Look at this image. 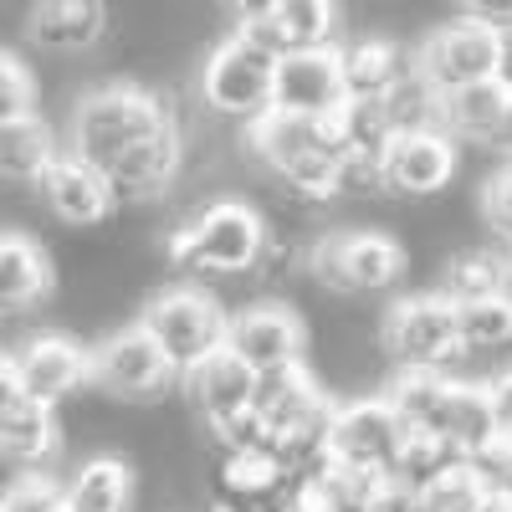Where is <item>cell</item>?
I'll return each mask as SVG.
<instances>
[{
    "instance_id": "obj_26",
    "label": "cell",
    "mask_w": 512,
    "mask_h": 512,
    "mask_svg": "<svg viewBox=\"0 0 512 512\" xmlns=\"http://www.w3.org/2000/svg\"><path fill=\"white\" fill-rule=\"evenodd\" d=\"M67 512H128L134 507V466L118 456H93L62 487Z\"/></svg>"
},
{
    "instance_id": "obj_39",
    "label": "cell",
    "mask_w": 512,
    "mask_h": 512,
    "mask_svg": "<svg viewBox=\"0 0 512 512\" xmlns=\"http://www.w3.org/2000/svg\"><path fill=\"white\" fill-rule=\"evenodd\" d=\"M492 82L502 93H512V31L492 36Z\"/></svg>"
},
{
    "instance_id": "obj_34",
    "label": "cell",
    "mask_w": 512,
    "mask_h": 512,
    "mask_svg": "<svg viewBox=\"0 0 512 512\" xmlns=\"http://www.w3.org/2000/svg\"><path fill=\"white\" fill-rule=\"evenodd\" d=\"M31 103H36V77L26 72V62H21V57L0 52V123L36 113Z\"/></svg>"
},
{
    "instance_id": "obj_41",
    "label": "cell",
    "mask_w": 512,
    "mask_h": 512,
    "mask_svg": "<svg viewBox=\"0 0 512 512\" xmlns=\"http://www.w3.org/2000/svg\"><path fill=\"white\" fill-rule=\"evenodd\" d=\"M502 139L512 144V93H507V118H502Z\"/></svg>"
},
{
    "instance_id": "obj_7",
    "label": "cell",
    "mask_w": 512,
    "mask_h": 512,
    "mask_svg": "<svg viewBox=\"0 0 512 512\" xmlns=\"http://www.w3.org/2000/svg\"><path fill=\"white\" fill-rule=\"evenodd\" d=\"M308 267L328 292L364 297V292H384V287L400 282L405 246L384 231H333V236L313 241Z\"/></svg>"
},
{
    "instance_id": "obj_22",
    "label": "cell",
    "mask_w": 512,
    "mask_h": 512,
    "mask_svg": "<svg viewBox=\"0 0 512 512\" xmlns=\"http://www.w3.org/2000/svg\"><path fill=\"white\" fill-rule=\"evenodd\" d=\"M52 292V256L21 231H0V318L26 313Z\"/></svg>"
},
{
    "instance_id": "obj_14",
    "label": "cell",
    "mask_w": 512,
    "mask_h": 512,
    "mask_svg": "<svg viewBox=\"0 0 512 512\" xmlns=\"http://www.w3.org/2000/svg\"><path fill=\"white\" fill-rule=\"evenodd\" d=\"M344 103V77H338V47H318V52H297L282 57L272 72V113L287 118H318L328 123Z\"/></svg>"
},
{
    "instance_id": "obj_35",
    "label": "cell",
    "mask_w": 512,
    "mask_h": 512,
    "mask_svg": "<svg viewBox=\"0 0 512 512\" xmlns=\"http://www.w3.org/2000/svg\"><path fill=\"white\" fill-rule=\"evenodd\" d=\"M482 216H487L492 236H497L502 246H512V164L497 169V175L487 180V190H482Z\"/></svg>"
},
{
    "instance_id": "obj_28",
    "label": "cell",
    "mask_w": 512,
    "mask_h": 512,
    "mask_svg": "<svg viewBox=\"0 0 512 512\" xmlns=\"http://www.w3.org/2000/svg\"><path fill=\"white\" fill-rule=\"evenodd\" d=\"M497 502V487L482 482L466 461H451L446 472L410 487V512H487Z\"/></svg>"
},
{
    "instance_id": "obj_44",
    "label": "cell",
    "mask_w": 512,
    "mask_h": 512,
    "mask_svg": "<svg viewBox=\"0 0 512 512\" xmlns=\"http://www.w3.org/2000/svg\"><path fill=\"white\" fill-rule=\"evenodd\" d=\"M507 497H512V482H507Z\"/></svg>"
},
{
    "instance_id": "obj_4",
    "label": "cell",
    "mask_w": 512,
    "mask_h": 512,
    "mask_svg": "<svg viewBox=\"0 0 512 512\" xmlns=\"http://www.w3.org/2000/svg\"><path fill=\"white\" fill-rule=\"evenodd\" d=\"M226 323L231 313L200 287H164L149 297V308L139 328L149 333V344L169 364V374H190L210 354L226 349Z\"/></svg>"
},
{
    "instance_id": "obj_13",
    "label": "cell",
    "mask_w": 512,
    "mask_h": 512,
    "mask_svg": "<svg viewBox=\"0 0 512 512\" xmlns=\"http://www.w3.org/2000/svg\"><path fill=\"white\" fill-rule=\"evenodd\" d=\"M456 175V144L441 128H420V134H390V144L379 149V190L390 195H441Z\"/></svg>"
},
{
    "instance_id": "obj_21",
    "label": "cell",
    "mask_w": 512,
    "mask_h": 512,
    "mask_svg": "<svg viewBox=\"0 0 512 512\" xmlns=\"http://www.w3.org/2000/svg\"><path fill=\"white\" fill-rule=\"evenodd\" d=\"M103 31L108 11L98 0H47V6H31L26 16V36L41 52H88Z\"/></svg>"
},
{
    "instance_id": "obj_31",
    "label": "cell",
    "mask_w": 512,
    "mask_h": 512,
    "mask_svg": "<svg viewBox=\"0 0 512 512\" xmlns=\"http://www.w3.org/2000/svg\"><path fill=\"white\" fill-rule=\"evenodd\" d=\"M446 303H472V297H492L507 292V272H502V251H461L446 262V277L436 287Z\"/></svg>"
},
{
    "instance_id": "obj_6",
    "label": "cell",
    "mask_w": 512,
    "mask_h": 512,
    "mask_svg": "<svg viewBox=\"0 0 512 512\" xmlns=\"http://www.w3.org/2000/svg\"><path fill=\"white\" fill-rule=\"evenodd\" d=\"M379 344L384 354L395 359V369H436L446 374L461 354V338H456V313L441 292H410L384 313L379 328Z\"/></svg>"
},
{
    "instance_id": "obj_24",
    "label": "cell",
    "mask_w": 512,
    "mask_h": 512,
    "mask_svg": "<svg viewBox=\"0 0 512 512\" xmlns=\"http://www.w3.org/2000/svg\"><path fill=\"white\" fill-rule=\"evenodd\" d=\"M451 384L456 379L436 374V369H395L379 400L395 410V420L405 431H436L446 415V400H451Z\"/></svg>"
},
{
    "instance_id": "obj_16",
    "label": "cell",
    "mask_w": 512,
    "mask_h": 512,
    "mask_svg": "<svg viewBox=\"0 0 512 512\" xmlns=\"http://www.w3.org/2000/svg\"><path fill=\"white\" fill-rule=\"evenodd\" d=\"M292 472L272 451H221L216 456V502L226 512H282Z\"/></svg>"
},
{
    "instance_id": "obj_17",
    "label": "cell",
    "mask_w": 512,
    "mask_h": 512,
    "mask_svg": "<svg viewBox=\"0 0 512 512\" xmlns=\"http://www.w3.org/2000/svg\"><path fill=\"white\" fill-rule=\"evenodd\" d=\"M180 159H185L180 128H164L159 139H149L139 149H128L123 159H113L103 169V185H108L113 205H123V200H154V195H164L169 185H175Z\"/></svg>"
},
{
    "instance_id": "obj_9",
    "label": "cell",
    "mask_w": 512,
    "mask_h": 512,
    "mask_svg": "<svg viewBox=\"0 0 512 512\" xmlns=\"http://www.w3.org/2000/svg\"><path fill=\"white\" fill-rule=\"evenodd\" d=\"M236 36L251 41L256 52H267L272 62L318 52V47H333L338 36V6H323V0H262V6L241 11Z\"/></svg>"
},
{
    "instance_id": "obj_20",
    "label": "cell",
    "mask_w": 512,
    "mask_h": 512,
    "mask_svg": "<svg viewBox=\"0 0 512 512\" xmlns=\"http://www.w3.org/2000/svg\"><path fill=\"white\" fill-rule=\"evenodd\" d=\"M338 77H344V98L384 103L410 77V52L390 36H359L338 47Z\"/></svg>"
},
{
    "instance_id": "obj_43",
    "label": "cell",
    "mask_w": 512,
    "mask_h": 512,
    "mask_svg": "<svg viewBox=\"0 0 512 512\" xmlns=\"http://www.w3.org/2000/svg\"><path fill=\"white\" fill-rule=\"evenodd\" d=\"M502 272H507V292H512V246L502 251Z\"/></svg>"
},
{
    "instance_id": "obj_11",
    "label": "cell",
    "mask_w": 512,
    "mask_h": 512,
    "mask_svg": "<svg viewBox=\"0 0 512 512\" xmlns=\"http://www.w3.org/2000/svg\"><path fill=\"white\" fill-rule=\"evenodd\" d=\"M410 72L436 98L456 93V88H472V82H487L492 77V31H482L477 21H466V16L446 21L415 47Z\"/></svg>"
},
{
    "instance_id": "obj_18",
    "label": "cell",
    "mask_w": 512,
    "mask_h": 512,
    "mask_svg": "<svg viewBox=\"0 0 512 512\" xmlns=\"http://www.w3.org/2000/svg\"><path fill=\"white\" fill-rule=\"evenodd\" d=\"M36 190H41V200H47L52 216L67 221V226H103L118 210L108 185H103V175L88 169L82 159H72V154H57V164L36 180Z\"/></svg>"
},
{
    "instance_id": "obj_33",
    "label": "cell",
    "mask_w": 512,
    "mask_h": 512,
    "mask_svg": "<svg viewBox=\"0 0 512 512\" xmlns=\"http://www.w3.org/2000/svg\"><path fill=\"white\" fill-rule=\"evenodd\" d=\"M384 118H390V134H420V128H441V98L410 72L400 88L384 98Z\"/></svg>"
},
{
    "instance_id": "obj_37",
    "label": "cell",
    "mask_w": 512,
    "mask_h": 512,
    "mask_svg": "<svg viewBox=\"0 0 512 512\" xmlns=\"http://www.w3.org/2000/svg\"><path fill=\"white\" fill-rule=\"evenodd\" d=\"M461 16L477 21L492 36H502V31H512V0H477V6H461Z\"/></svg>"
},
{
    "instance_id": "obj_38",
    "label": "cell",
    "mask_w": 512,
    "mask_h": 512,
    "mask_svg": "<svg viewBox=\"0 0 512 512\" xmlns=\"http://www.w3.org/2000/svg\"><path fill=\"white\" fill-rule=\"evenodd\" d=\"M487 405H492V425L502 436H512V369L487 379Z\"/></svg>"
},
{
    "instance_id": "obj_5",
    "label": "cell",
    "mask_w": 512,
    "mask_h": 512,
    "mask_svg": "<svg viewBox=\"0 0 512 512\" xmlns=\"http://www.w3.org/2000/svg\"><path fill=\"white\" fill-rule=\"evenodd\" d=\"M272 72L277 62L231 31L200 67V98L210 113L241 123V134H246L251 123H262L272 113Z\"/></svg>"
},
{
    "instance_id": "obj_1",
    "label": "cell",
    "mask_w": 512,
    "mask_h": 512,
    "mask_svg": "<svg viewBox=\"0 0 512 512\" xmlns=\"http://www.w3.org/2000/svg\"><path fill=\"white\" fill-rule=\"evenodd\" d=\"M164 128H180V123H175V113H169V103L159 93L139 88V82H108V88H93L77 103L67 154L103 175L113 159L159 139Z\"/></svg>"
},
{
    "instance_id": "obj_32",
    "label": "cell",
    "mask_w": 512,
    "mask_h": 512,
    "mask_svg": "<svg viewBox=\"0 0 512 512\" xmlns=\"http://www.w3.org/2000/svg\"><path fill=\"white\" fill-rule=\"evenodd\" d=\"M451 461H456V451H451L436 431H405V436H400V451H395V466H390V477H395L400 487H420L425 477L446 472Z\"/></svg>"
},
{
    "instance_id": "obj_8",
    "label": "cell",
    "mask_w": 512,
    "mask_h": 512,
    "mask_svg": "<svg viewBox=\"0 0 512 512\" xmlns=\"http://www.w3.org/2000/svg\"><path fill=\"white\" fill-rule=\"evenodd\" d=\"M400 436H405V425L395 420V410L384 405L379 395H374V400H344V405H333V415H328L323 461L390 477L395 451H400Z\"/></svg>"
},
{
    "instance_id": "obj_36",
    "label": "cell",
    "mask_w": 512,
    "mask_h": 512,
    "mask_svg": "<svg viewBox=\"0 0 512 512\" xmlns=\"http://www.w3.org/2000/svg\"><path fill=\"white\" fill-rule=\"evenodd\" d=\"M282 512H338V507L328 502V492H323L318 472H297V477H292V487H287Z\"/></svg>"
},
{
    "instance_id": "obj_10",
    "label": "cell",
    "mask_w": 512,
    "mask_h": 512,
    "mask_svg": "<svg viewBox=\"0 0 512 512\" xmlns=\"http://www.w3.org/2000/svg\"><path fill=\"white\" fill-rule=\"evenodd\" d=\"M226 354L262 379V374L303 364L308 328H303V318H297L287 303H256V308L231 313V323H226Z\"/></svg>"
},
{
    "instance_id": "obj_42",
    "label": "cell",
    "mask_w": 512,
    "mask_h": 512,
    "mask_svg": "<svg viewBox=\"0 0 512 512\" xmlns=\"http://www.w3.org/2000/svg\"><path fill=\"white\" fill-rule=\"evenodd\" d=\"M487 512H512V497H507V492H497V502H492Z\"/></svg>"
},
{
    "instance_id": "obj_40",
    "label": "cell",
    "mask_w": 512,
    "mask_h": 512,
    "mask_svg": "<svg viewBox=\"0 0 512 512\" xmlns=\"http://www.w3.org/2000/svg\"><path fill=\"white\" fill-rule=\"evenodd\" d=\"M16 405H21V379H16L11 354H0V420H6Z\"/></svg>"
},
{
    "instance_id": "obj_15",
    "label": "cell",
    "mask_w": 512,
    "mask_h": 512,
    "mask_svg": "<svg viewBox=\"0 0 512 512\" xmlns=\"http://www.w3.org/2000/svg\"><path fill=\"white\" fill-rule=\"evenodd\" d=\"M16 379H21V400L41 405V410H57L72 390L88 384V349L72 344L67 333H41L21 354H11Z\"/></svg>"
},
{
    "instance_id": "obj_29",
    "label": "cell",
    "mask_w": 512,
    "mask_h": 512,
    "mask_svg": "<svg viewBox=\"0 0 512 512\" xmlns=\"http://www.w3.org/2000/svg\"><path fill=\"white\" fill-rule=\"evenodd\" d=\"M492 431H497V425H492V405H487V384L456 379V384H451V400H446V415H441V425H436V436H441V441L456 451V461H461V456H472Z\"/></svg>"
},
{
    "instance_id": "obj_23",
    "label": "cell",
    "mask_w": 512,
    "mask_h": 512,
    "mask_svg": "<svg viewBox=\"0 0 512 512\" xmlns=\"http://www.w3.org/2000/svg\"><path fill=\"white\" fill-rule=\"evenodd\" d=\"M62 451V431H57V410L41 405H16L6 420H0V461H11L26 477H47V466Z\"/></svg>"
},
{
    "instance_id": "obj_27",
    "label": "cell",
    "mask_w": 512,
    "mask_h": 512,
    "mask_svg": "<svg viewBox=\"0 0 512 512\" xmlns=\"http://www.w3.org/2000/svg\"><path fill=\"white\" fill-rule=\"evenodd\" d=\"M507 93L497 82H472V88L441 93V134L446 139H502Z\"/></svg>"
},
{
    "instance_id": "obj_3",
    "label": "cell",
    "mask_w": 512,
    "mask_h": 512,
    "mask_svg": "<svg viewBox=\"0 0 512 512\" xmlns=\"http://www.w3.org/2000/svg\"><path fill=\"white\" fill-rule=\"evenodd\" d=\"M267 221L256 205H241V200H216L205 205L200 216H190L175 236L164 241V256L169 267L180 272H221V277H236V272H256L267 256Z\"/></svg>"
},
{
    "instance_id": "obj_25",
    "label": "cell",
    "mask_w": 512,
    "mask_h": 512,
    "mask_svg": "<svg viewBox=\"0 0 512 512\" xmlns=\"http://www.w3.org/2000/svg\"><path fill=\"white\" fill-rule=\"evenodd\" d=\"M57 134L47 118H11L0 123V180H16V185H36L47 169L57 164Z\"/></svg>"
},
{
    "instance_id": "obj_30",
    "label": "cell",
    "mask_w": 512,
    "mask_h": 512,
    "mask_svg": "<svg viewBox=\"0 0 512 512\" xmlns=\"http://www.w3.org/2000/svg\"><path fill=\"white\" fill-rule=\"evenodd\" d=\"M451 313H456L461 354H492V349L512 344V292L472 297V303H451Z\"/></svg>"
},
{
    "instance_id": "obj_12",
    "label": "cell",
    "mask_w": 512,
    "mask_h": 512,
    "mask_svg": "<svg viewBox=\"0 0 512 512\" xmlns=\"http://www.w3.org/2000/svg\"><path fill=\"white\" fill-rule=\"evenodd\" d=\"M169 379L175 374H169V364L159 359L139 323L108 333L98 349H88V384L108 400H154Z\"/></svg>"
},
{
    "instance_id": "obj_19",
    "label": "cell",
    "mask_w": 512,
    "mask_h": 512,
    "mask_svg": "<svg viewBox=\"0 0 512 512\" xmlns=\"http://www.w3.org/2000/svg\"><path fill=\"white\" fill-rule=\"evenodd\" d=\"M185 390H190L195 415L205 420V431H221V425H231V420H241L251 410L256 374L221 349V354H210L205 364H195L185 374Z\"/></svg>"
},
{
    "instance_id": "obj_2",
    "label": "cell",
    "mask_w": 512,
    "mask_h": 512,
    "mask_svg": "<svg viewBox=\"0 0 512 512\" xmlns=\"http://www.w3.org/2000/svg\"><path fill=\"white\" fill-rule=\"evenodd\" d=\"M246 149L262 159L297 200H333L344 195V164H338L333 128L318 118H287L267 113L262 123L246 128Z\"/></svg>"
}]
</instances>
